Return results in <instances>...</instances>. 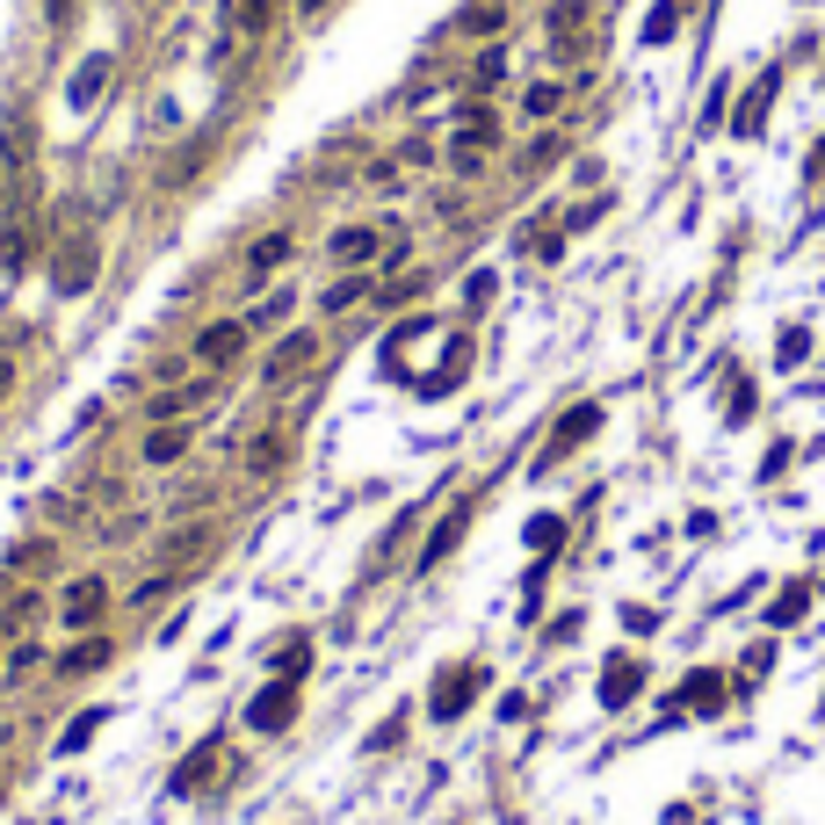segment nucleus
I'll use <instances>...</instances> for the list:
<instances>
[{
  "instance_id": "25",
  "label": "nucleus",
  "mask_w": 825,
  "mask_h": 825,
  "mask_svg": "<svg viewBox=\"0 0 825 825\" xmlns=\"http://www.w3.org/2000/svg\"><path fill=\"white\" fill-rule=\"evenodd\" d=\"M637 681H645V667H637V659H623V667L608 673V688H602V695H608V703H623V695H637Z\"/></svg>"
},
{
  "instance_id": "19",
  "label": "nucleus",
  "mask_w": 825,
  "mask_h": 825,
  "mask_svg": "<svg viewBox=\"0 0 825 825\" xmlns=\"http://www.w3.org/2000/svg\"><path fill=\"white\" fill-rule=\"evenodd\" d=\"M102 80H109V58H87V66L73 73V109L95 102V95H102Z\"/></svg>"
},
{
  "instance_id": "1",
  "label": "nucleus",
  "mask_w": 825,
  "mask_h": 825,
  "mask_svg": "<svg viewBox=\"0 0 825 825\" xmlns=\"http://www.w3.org/2000/svg\"><path fill=\"white\" fill-rule=\"evenodd\" d=\"M109 623V580L102 572H80V580H66V594H58V630L66 637H87Z\"/></svg>"
},
{
  "instance_id": "2",
  "label": "nucleus",
  "mask_w": 825,
  "mask_h": 825,
  "mask_svg": "<svg viewBox=\"0 0 825 825\" xmlns=\"http://www.w3.org/2000/svg\"><path fill=\"white\" fill-rule=\"evenodd\" d=\"M311 362H319V327H290L283 341L268 348V370H261V384H268V392H283V384H305Z\"/></svg>"
},
{
  "instance_id": "34",
  "label": "nucleus",
  "mask_w": 825,
  "mask_h": 825,
  "mask_svg": "<svg viewBox=\"0 0 825 825\" xmlns=\"http://www.w3.org/2000/svg\"><path fill=\"white\" fill-rule=\"evenodd\" d=\"M818 167H825V145H818Z\"/></svg>"
},
{
  "instance_id": "29",
  "label": "nucleus",
  "mask_w": 825,
  "mask_h": 825,
  "mask_svg": "<svg viewBox=\"0 0 825 825\" xmlns=\"http://www.w3.org/2000/svg\"><path fill=\"white\" fill-rule=\"evenodd\" d=\"M499 73H507V52H485V58H479V73H471V80H479V87H493Z\"/></svg>"
},
{
  "instance_id": "24",
  "label": "nucleus",
  "mask_w": 825,
  "mask_h": 825,
  "mask_svg": "<svg viewBox=\"0 0 825 825\" xmlns=\"http://www.w3.org/2000/svg\"><path fill=\"white\" fill-rule=\"evenodd\" d=\"M768 95H774V73L754 87V95H746V109H739V138H754V131H760V109H768Z\"/></svg>"
},
{
  "instance_id": "11",
  "label": "nucleus",
  "mask_w": 825,
  "mask_h": 825,
  "mask_svg": "<svg viewBox=\"0 0 825 825\" xmlns=\"http://www.w3.org/2000/svg\"><path fill=\"white\" fill-rule=\"evenodd\" d=\"M218 746H224V739H204V746H196V754L182 760V768H174V782H167V790H174V796H196V790H204V782H210V768H218Z\"/></svg>"
},
{
  "instance_id": "27",
  "label": "nucleus",
  "mask_w": 825,
  "mask_h": 825,
  "mask_svg": "<svg viewBox=\"0 0 825 825\" xmlns=\"http://www.w3.org/2000/svg\"><path fill=\"white\" fill-rule=\"evenodd\" d=\"M398 739H406V717H384L377 732H370V754H384V746H398Z\"/></svg>"
},
{
  "instance_id": "13",
  "label": "nucleus",
  "mask_w": 825,
  "mask_h": 825,
  "mask_svg": "<svg viewBox=\"0 0 825 825\" xmlns=\"http://www.w3.org/2000/svg\"><path fill=\"white\" fill-rule=\"evenodd\" d=\"M87 283H95V246H87V240H73V254L58 261V297H80Z\"/></svg>"
},
{
  "instance_id": "28",
  "label": "nucleus",
  "mask_w": 825,
  "mask_h": 825,
  "mask_svg": "<svg viewBox=\"0 0 825 825\" xmlns=\"http://www.w3.org/2000/svg\"><path fill=\"white\" fill-rule=\"evenodd\" d=\"M499 22H507V15H499V8H471V15H464V30H471V36H493Z\"/></svg>"
},
{
  "instance_id": "3",
  "label": "nucleus",
  "mask_w": 825,
  "mask_h": 825,
  "mask_svg": "<svg viewBox=\"0 0 825 825\" xmlns=\"http://www.w3.org/2000/svg\"><path fill=\"white\" fill-rule=\"evenodd\" d=\"M218 392H224V370H204V377H174L167 392L145 406V420H189V413H204Z\"/></svg>"
},
{
  "instance_id": "12",
  "label": "nucleus",
  "mask_w": 825,
  "mask_h": 825,
  "mask_svg": "<svg viewBox=\"0 0 825 825\" xmlns=\"http://www.w3.org/2000/svg\"><path fill=\"white\" fill-rule=\"evenodd\" d=\"M362 297H370V268H348L341 283H327V297H319V311H327V319H341V311H355Z\"/></svg>"
},
{
  "instance_id": "33",
  "label": "nucleus",
  "mask_w": 825,
  "mask_h": 825,
  "mask_svg": "<svg viewBox=\"0 0 825 825\" xmlns=\"http://www.w3.org/2000/svg\"><path fill=\"white\" fill-rule=\"evenodd\" d=\"M0 659H8V630H0Z\"/></svg>"
},
{
  "instance_id": "7",
  "label": "nucleus",
  "mask_w": 825,
  "mask_h": 825,
  "mask_svg": "<svg viewBox=\"0 0 825 825\" xmlns=\"http://www.w3.org/2000/svg\"><path fill=\"white\" fill-rule=\"evenodd\" d=\"M189 449H196V420H153V428H145V442H138V457L160 471V464H182Z\"/></svg>"
},
{
  "instance_id": "8",
  "label": "nucleus",
  "mask_w": 825,
  "mask_h": 825,
  "mask_svg": "<svg viewBox=\"0 0 825 825\" xmlns=\"http://www.w3.org/2000/svg\"><path fill=\"white\" fill-rule=\"evenodd\" d=\"M327 254L341 261V268H370V261L384 254V232L377 224H341V232L327 240Z\"/></svg>"
},
{
  "instance_id": "22",
  "label": "nucleus",
  "mask_w": 825,
  "mask_h": 825,
  "mask_svg": "<svg viewBox=\"0 0 825 825\" xmlns=\"http://www.w3.org/2000/svg\"><path fill=\"white\" fill-rule=\"evenodd\" d=\"M167 594H174V572H167V580H160V572H153V580H138L131 594H123V608H160V602H167Z\"/></svg>"
},
{
  "instance_id": "20",
  "label": "nucleus",
  "mask_w": 825,
  "mask_h": 825,
  "mask_svg": "<svg viewBox=\"0 0 825 825\" xmlns=\"http://www.w3.org/2000/svg\"><path fill=\"white\" fill-rule=\"evenodd\" d=\"M102 717H109V710H80V717L66 724V739H58V754H80V746L95 739V732H102Z\"/></svg>"
},
{
  "instance_id": "31",
  "label": "nucleus",
  "mask_w": 825,
  "mask_h": 825,
  "mask_svg": "<svg viewBox=\"0 0 825 825\" xmlns=\"http://www.w3.org/2000/svg\"><path fill=\"white\" fill-rule=\"evenodd\" d=\"M319 8H327V0H297V15H319Z\"/></svg>"
},
{
  "instance_id": "18",
  "label": "nucleus",
  "mask_w": 825,
  "mask_h": 825,
  "mask_svg": "<svg viewBox=\"0 0 825 825\" xmlns=\"http://www.w3.org/2000/svg\"><path fill=\"white\" fill-rule=\"evenodd\" d=\"M290 305H297V297H290V283H283L275 297H261V305H254V311H240V319L261 333V327H275V319H290Z\"/></svg>"
},
{
  "instance_id": "21",
  "label": "nucleus",
  "mask_w": 825,
  "mask_h": 825,
  "mask_svg": "<svg viewBox=\"0 0 825 825\" xmlns=\"http://www.w3.org/2000/svg\"><path fill=\"white\" fill-rule=\"evenodd\" d=\"M232 22H240L246 36H261L275 22V0H232Z\"/></svg>"
},
{
  "instance_id": "14",
  "label": "nucleus",
  "mask_w": 825,
  "mask_h": 825,
  "mask_svg": "<svg viewBox=\"0 0 825 825\" xmlns=\"http://www.w3.org/2000/svg\"><path fill=\"white\" fill-rule=\"evenodd\" d=\"M464 521H471V507H449V515L435 521L428 550H420V572H428V565H442V558H449V543H457V536H464Z\"/></svg>"
},
{
  "instance_id": "9",
  "label": "nucleus",
  "mask_w": 825,
  "mask_h": 825,
  "mask_svg": "<svg viewBox=\"0 0 825 825\" xmlns=\"http://www.w3.org/2000/svg\"><path fill=\"white\" fill-rule=\"evenodd\" d=\"M290 254H297L290 232H261V240L246 246V283H268L275 268H290Z\"/></svg>"
},
{
  "instance_id": "15",
  "label": "nucleus",
  "mask_w": 825,
  "mask_h": 825,
  "mask_svg": "<svg viewBox=\"0 0 825 825\" xmlns=\"http://www.w3.org/2000/svg\"><path fill=\"white\" fill-rule=\"evenodd\" d=\"M283 449H290V442H283V428H261L254 449H246V479H268V471L283 464Z\"/></svg>"
},
{
  "instance_id": "26",
  "label": "nucleus",
  "mask_w": 825,
  "mask_h": 825,
  "mask_svg": "<svg viewBox=\"0 0 825 825\" xmlns=\"http://www.w3.org/2000/svg\"><path fill=\"white\" fill-rule=\"evenodd\" d=\"M681 8H688V0H659V8H652V22H645V36H652V44H667V36H673V22H681Z\"/></svg>"
},
{
  "instance_id": "4",
  "label": "nucleus",
  "mask_w": 825,
  "mask_h": 825,
  "mask_svg": "<svg viewBox=\"0 0 825 825\" xmlns=\"http://www.w3.org/2000/svg\"><path fill=\"white\" fill-rule=\"evenodd\" d=\"M246 319H210V327H196L189 341V362H204V370H232V362L246 355Z\"/></svg>"
},
{
  "instance_id": "10",
  "label": "nucleus",
  "mask_w": 825,
  "mask_h": 825,
  "mask_svg": "<svg viewBox=\"0 0 825 825\" xmlns=\"http://www.w3.org/2000/svg\"><path fill=\"white\" fill-rule=\"evenodd\" d=\"M602 428V406H572L565 420H558V435H550V449H543V464H558V457H572V449L586 442V435Z\"/></svg>"
},
{
  "instance_id": "32",
  "label": "nucleus",
  "mask_w": 825,
  "mask_h": 825,
  "mask_svg": "<svg viewBox=\"0 0 825 825\" xmlns=\"http://www.w3.org/2000/svg\"><path fill=\"white\" fill-rule=\"evenodd\" d=\"M8 384H15V370H8V362H0V398H8Z\"/></svg>"
},
{
  "instance_id": "30",
  "label": "nucleus",
  "mask_w": 825,
  "mask_h": 825,
  "mask_svg": "<svg viewBox=\"0 0 825 825\" xmlns=\"http://www.w3.org/2000/svg\"><path fill=\"white\" fill-rule=\"evenodd\" d=\"M529 543H536V550H558V521H550V515L529 521Z\"/></svg>"
},
{
  "instance_id": "23",
  "label": "nucleus",
  "mask_w": 825,
  "mask_h": 825,
  "mask_svg": "<svg viewBox=\"0 0 825 825\" xmlns=\"http://www.w3.org/2000/svg\"><path fill=\"white\" fill-rule=\"evenodd\" d=\"M558 102H565V87H558V80H536L529 95H521V109H529V117H558Z\"/></svg>"
},
{
  "instance_id": "5",
  "label": "nucleus",
  "mask_w": 825,
  "mask_h": 825,
  "mask_svg": "<svg viewBox=\"0 0 825 825\" xmlns=\"http://www.w3.org/2000/svg\"><path fill=\"white\" fill-rule=\"evenodd\" d=\"M109 659H117V637H109V630H87V637H73L66 652L52 659V681H95Z\"/></svg>"
},
{
  "instance_id": "16",
  "label": "nucleus",
  "mask_w": 825,
  "mask_h": 825,
  "mask_svg": "<svg viewBox=\"0 0 825 825\" xmlns=\"http://www.w3.org/2000/svg\"><path fill=\"white\" fill-rule=\"evenodd\" d=\"M471 688H479V673H449L442 688H435V717H464L471 703Z\"/></svg>"
},
{
  "instance_id": "6",
  "label": "nucleus",
  "mask_w": 825,
  "mask_h": 825,
  "mask_svg": "<svg viewBox=\"0 0 825 825\" xmlns=\"http://www.w3.org/2000/svg\"><path fill=\"white\" fill-rule=\"evenodd\" d=\"M290 717H297V681H268L254 703H246V732H261V739H268V732H290Z\"/></svg>"
},
{
  "instance_id": "17",
  "label": "nucleus",
  "mask_w": 825,
  "mask_h": 825,
  "mask_svg": "<svg viewBox=\"0 0 825 825\" xmlns=\"http://www.w3.org/2000/svg\"><path fill=\"white\" fill-rule=\"evenodd\" d=\"M36 667H44V645L22 637V645H8V659H0V681H30Z\"/></svg>"
}]
</instances>
